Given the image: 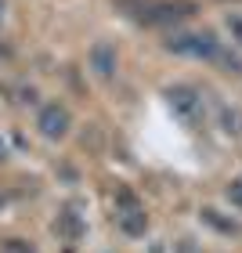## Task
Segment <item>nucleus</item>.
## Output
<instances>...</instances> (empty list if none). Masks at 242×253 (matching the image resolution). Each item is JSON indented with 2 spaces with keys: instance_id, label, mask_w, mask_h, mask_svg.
Returning a JSON list of instances; mask_svg holds the SVG:
<instances>
[{
  "instance_id": "f257e3e1",
  "label": "nucleus",
  "mask_w": 242,
  "mask_h": 253,
  "mask_svg": "<svg viewBox=\"0 0 242 253\" xmlns=\"http://www.w3.org/2000/svg\"><path fill=\"white\" fill-rule=\"evenodd\" d=\"M166 51L184 54V58H199V62H213V65H224L228 73H242V62L239 54L224 51L221 40L213 33H174L166 40Z\"/></svg>"
},
{
  "instance_id": "f03ea898",
  "label": "nucleus",
  "mask_w": 242,
  "mask_h": 253,
  "mask_svg": "<svg viewBox=\"0 0 242 253\" xmlns=\"http://www.w3.org/2000/svg\"><path fill=\"white\" fill-rule=\"evenodd\" d=\"M120 7H134L130 15L148 26H174V22L195 15L192 0H116Z\"/></svg>"
},
{
  "instance_id": "7ed1b4c3",
  "label": "nucleus",
  "mask_w": 242,
  "mask_h": 253,
  "mask_svg": "<svg viewBox=\"0 0 242 253\" xmlns=\"http://www.w3.org/2000/svg\"><path fill=\"white\" fill-rule=\"evenodd\" d=\"M166 105L174 109V116H177L184 126H202V120H206V101H202V94H199L192 84H174V87H166Z\"/></svg>"
},
{
  "instance_id": "20e7f679",
  "label": "nucleus",
  "mask_w": 242,
  "mask_h": 253,
  "mask_svg": "<svg viewBox=\"0 0 242 253\" xmlns=\"http://www.w3.org/2000/svg\"><path fill=\"white\" fill-rule=\"evenodd\" d=\"M69 126H73V116H69V109L62 101H47V105L37 112V130H40V137H47V141L65 137Z\"/></svg>"
},
{
  "instance_id": "39448f33",
  "label": "nucleus",
  "mask_w": 242,
  "mask_h": 253,
  "mask_svg": "<svg viewBox=\"0 0 242 253\" xmlns=\"http://www.w3.org/2000/svg\"><path fill=\"white\" fill-rule=\"evenodd\" d=\"M54 232H58V239H65V243H80L83 232H87L83 213H80L76 206H65V210L54 217Z\"/></svg>"
},
{
  "instance_id": "423d86ee",
  "label": "nucleus",
  "mask_w": 242,
  "mask_h": 253,
  "mask_svg": "<svg viewBox=\"0 0 242 253\" xmlns=\"http://www.w3.org/2000/svg\"><path fill=\"white\" fill-rule=\"evenodd\" d=\"M90 69L101 76V80H109V76H116V65H120V54H116V47H112L109 40H98L94 47H90Z\"/></svg>"
},
{
  "instance_id": "0eeeda50",
  "label": "nucleus",
  "mask_w": 242,
  "mask_h": 253,
  "mask_svg": "<svg viewBox=\"0 0 242 253\" xmlns=\"http://www.w3.org/2000/svg\"><path fill=\"white\" fill-rule=\"evenodd\" d=\"M116 224H120V232L123 235H130V239H141L148 232V217L141 206H126V210H116Z\"/></svg>"
},
{
  "instance_id": "6e6552de",
  "label": "nucleus",
  "mask_w": 242,
  "mask_h": 253,
  "mask_svg": "<svg viewBox=\"0 0 242 253\" xmlns=\"http://www.w3.org/2000/svg\"><path fill=\"white\" fill-rule=\"evenodd\" d=\"M199 217H202V224H210L213 232H221V235H242V221H235V217H224L221 210H213V206H202L199 210Z\"/></svg>"
},
{
  "instance_id": "1a4fd4ad",
  "label": "nucleus",
  "mask_w": 242,
  "mask_h": 253,
  "mask_svg": "<svg viewBox=\"0 0 242 253\" xmlns=\"http://www.w3.org/2000/svg\"><path fill=\"white\" fill-rule=\"evenodd\" d=\"M217 123H221V130L224 134H232V137H242V109L239 105H217Z\"/></svg>"
},
{
  "instance_id": "9d476101",
  "label": "nucleus",
  "mask_w": 242,
  "mask_h": 253,
  "mask_svg": "<svg viewBox=\"0 0 242 253\" xmlns=\"http://www.w3.org/2000/svg\"><path fill=\"white\" fill-rule=\"evenodd\" d=\"M224 29H228V37L242 47V15H228V18H224Z\"/></svg>"
},
{
  "instance_id": "9b49d317",
  "label": "nucleus",
  "mask_w": 242,
  "mask_h": 253,
  "mask_svg": "<svg viewBox=\"0 0 242 253\" xmlns=\"http://www.w3.org/2000/svg\"><path fill=\"white\" fill-rule=\"evenodd\" d=\"M224 195H228V203H232L235 210H242V177H235L232 185L224 188Z\"/></svg>"
},
{
  "instance_id": "f8f14e48",
  "label": "nucleus",
  "mask_w": 242,
  "mask_h": 253,
  "mask_svg": "<svg viewBox=\"0 0 242 253\" xmlns=\"http://www.w3.org/2000/svg\"><path fill=\"white\" fill-rule=\"evenodd\" d=\"M4 250H7V253H37V246L26 243V239H7Z\"/></svg>"
},
{
  "instance_id": "ddd939ff",
  "label": "nucleus",
  "mask_w": 242,
  "mask_h": 253,
  "mask_svg": "<svg viewBox=\"0 0 242 253\" xmlns=\"http://www.w3.org/2000/svg\"><path fill=\"white\" fill-rule=\"evenodd\" d=\"M7 159V145H4V137H0V163Z\"/></svg>"
}]
</instances>
